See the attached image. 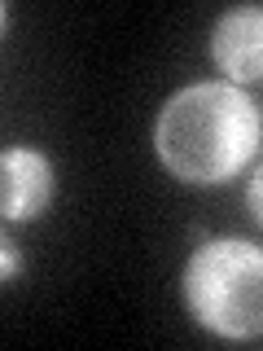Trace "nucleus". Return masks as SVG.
<instances>
[{
	"label": "nucleus",
	"mask_w": 263,
	"mask_h": 351,
	"mask_svg": "<svg viewBox=\"0 0 263 351\" xmlns=\"http://www.w3.org/2000/svg\"><path fill=\"white\" fill-rule=\"evenodd\" d=\"M259 106L228 80H202L167 97L153 123L158 162L180 184H224L255 158Z\"/></svg>",
	"instance_id": "obj_1"
},
{
	"label": "nucleus",
	"mask_w": 263,
	"mask_h": 351,
	"mask_svg": "<svg viewBox=\"0 0 263 351\" xmlns=\"http://www.w3.org/2000/svg\"><path fill=\"white\" fill-rule=\"evenodd\" d=\"M184 307L219 338H263V246L246 237H211L184 263Z\"/></svg>",
	"instance_id": "obj_2"
},
{
	"label": "nucleus",
	"mask_w": 263,
	"mask_h": 351,
	"mask_svg": "<svg viewBox=\"0 0 263 351\" xmlns=\"http://www.w3.org/2000/svg\"><path fill=\"white\" fill-rule=\"evenodd\" d=\"M53 162L49 154L14 145L0 154V215L9 224H31L44 206L53 202Z\"/></svg>",
	"instance_id": "obj_3"
},
{
	"label": "nucleus",
	"mask_w": 263,
	"mask_h": 351,
	"mask_svg": "<svg viewBox=\"0 0 263 351\" xmlns=\"http://www.w3.org/2000/svg\"><path fill=\"white\" fill-rule=\"evenodd\" d=\"M211 58L228 84L263 80V9L259 5H237L215 22Z\"/></svg>",
	"instance_id": "obj_4"
},
{
	"label": "nucleus",
	"mask_w": 263,
	"mask_h": 351,
	"mask_svg": "<svg viewBox=\"0 0 263 351\" xmlns=\"http://www.w3.org/2000/svg\"><path fill=\"white\" fill-rule=\"evenodd\" d=\"M246 206H250V215H255V224L263 228V162H259V171L250 176V184H246Z\"/></svg>",
	"instance_id": "obj_5"
},
{
	"label": "nucleus",
	"mask_w": 263,
	"mask_h": 351,
	"mask_svg": "<svg viewBox=\"0 0 263 351\" xmlns=\"http://www.w3.org/2000/svg\"><path fill=\"white\" fill-rule=\"evenodd\" d=\"M0 255H5V281H14L22 272V255L14 250V241H0Z\"/></svg>",
	"instance_id": "obj_6"
}]
</instances>
